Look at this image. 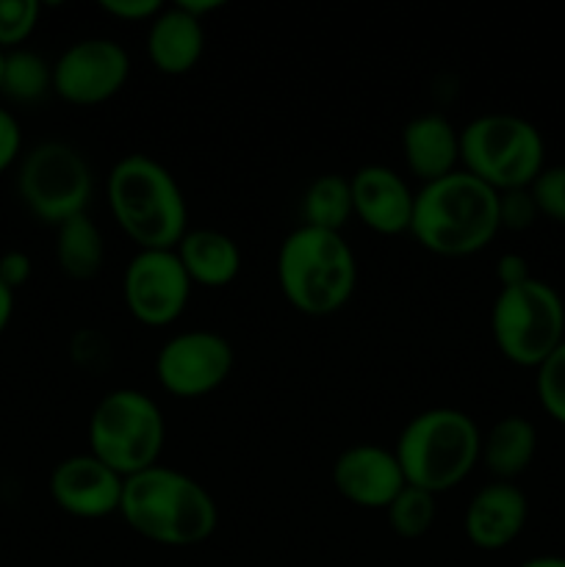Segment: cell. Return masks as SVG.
I'll use <instances>...</instances> for the list:
<instances>
[{
    "label": "cell",
    "instance_id": "obj_1",
    "mask_svg": "<svg viewBox=\"0 0 565 567\" xmlns=\"http://www.w3.org/2000/svg\"><path fill=\"white\" fill-rule=\"evenodd\" d=\"M120 518L155 546L188 548L214 537L219 507L203 482L158 463L125 480Z\"/></svg>",
    "mask_w": 565,
    "mask_h": 567
},
{
    "label": "cell",
    "instance_id": "obj_34",
    "mask_svg": "<svg viewBox=\"0 0 565 567\" xmlns=\"http://www.w3.org/2000/svg\"><path fill=\"white\" fill-rule=\"evenodd\" d=\"M11 316H14V291L0 282V338H3V332L9 330Z\"/></svg>",
    "mask_w": 565,
    "mask_h": 567
},
{
    "label": "cell",
    "instance_id": "obj_29",
    "mask_svg": "<svg viewBox=\"0 0 565 567\" xmlns=\"http://www.w3.org/2000/svg\"><path fill=\"white\" fill-rule=\"evenodd\" d=\"M22 158V125L9 109L0 105V175Z\"/></svg>",
    "mask_w": 565,
    "mask_h": 567
},
{
    "label": "cell",
    "instance_id": "obj_36",
    "mask_svg": "<svg viewBox=\"0 0 565 567\" xmlns=\"http://www.w3.org/2000/svg\"><path fill=\"white\" fill-rule=\"evenodd\" d=\"M3 59H6V53L0 50V81H3Z\"/></svg>",
    "mask_w": 565,
    "mask_h": 567
},
{
    "label": "cell",
    "instance_id": "obj_10",
    "mask_svg": "<svg viewBox=\"0 0 565 567\" xmlns=\"http://www.w3.org/2000/svg\"><path fill=\"white\" fill-rule=\"evenodd\" d=\"M233 343L216 330H186L172 336L155 354V380L170 396L203 399L219 391L233 374Z\"/></svg>",
    "mask_w": 565,
    "mask_h": 567
},
{
    "label": "cell",
    "instance_id": "obj_2",
    "mask_svg": "<svg viewBox=\"0 0 565 567\" xmlns=\"http://www.w3.org/2000/svg\"><path fill=\"white\" fill-rule=\"evenodd\" d=\"M499 194L465 169L415 192L410 236L441 258H469L499 236Z\"/></svg>",
    "mask_w": 565,
    "mask_h": 567
},
{
    "label": "cell",
    "instance_id": "obj_17",
    "mask_svg": "<svg viewBox=\"0 0 565 567\" xmlns=\"http://www.w3.org/2000/svg\"><path fill=\"white\" fill-rule=\"evenodd\" d=\"M402 158L410 175L427 186L460 169V131L443 114H419L402 131Z\"/></svg>",
    "mask_w": 565,
    "mask_h": 567
},
{
    "label": "cell",
    "instance_id": "obj_19",
    "mask_svg": "<svg viewBox=\"0 0 565 567\" xmlns=\"http://www.w3.org/2000/svg\"><path fill=\"white\" fill-rule=\"evenodd\" d=\"M192 286L225 288L242 275V249L227 233L194 227L175 247Z\"/></svg>",
    "mask_w": 565,
    "mask_h": 567
},
{
    "label": "cell",
    "instance_id": "obj_5",
    "mask_svg": "<svg viewBox=\"0 0 565 567\" xmlns=\"http://www.w3.org/2000/svg\"><path fill=\"white\" fill-rule=\"evenodd\" d=\"M408 485L441 496L471 476L482 457V432L469 413L430 408L413 415L393 443Z\"/></svg>",
    "mask_w": 565,
    "mask_h": 567
},
{
    "label": "cell",
    "instance_id": "obj_24",
    "mask_svg": "<svg viewBox=\"0 0 565 567\" xmlns=\"http://www.w3.org/2000/svg\"><path fill=\"white\" fill-rule=\"evenodd\" d=\"M435 498L438 496L421 491V487H404L386 507V518L393 535L402 537V540H419V537H424L438 518Z\"/></svg>",
    "mask_w": 565,
    "mask_h": 567
},
{
    "label": "cell",
    "instance_id": "obj_11",
    "mask_svg": "<svg viewBox=\"0 0 565 567\" xmlns=\"http://www.w3.org/2000/svg\"><path fill=\"white\" fill-rule=\"evenodd\" d=\"M192 280L175 249H138L122 275V299L138 324L170 327L192 299Z\"/></svg>",
    "mask_w": 565,
    "mask_h": 567
},
{
    "label": "cell",
    "instance_id": "obj_26",
    "mask_svg": "<svg viewBox=\"0 0 565 567\" xmlns=\"http://www.w3.org/2000/svg\"><path fill=\"white\" fill-rule=\"evenodd\" d=\"M42 17L37 0H0V50H20L33 37Z\"/></svg>",
    "mask_w": 565,
    "mask_h": 567
},
{
    "label": "cell",
    "instance_id": "obj_25",
    "mask_svg": "<svg viewBox=\"0 0 565 567\" xmlns=\"http://www.w3.org/2000/svg\"><path fill=\"white\" fill-rule=\"evenodd\" d=\"M535 393L543 413L565 426V341L535 369Z\"/></svg>",
    "mask_w": 565,
    "mask_h": 567
},
{
    "label": "cell",
    "instance_id": "obj_30",
    "mask_svg": "<svg viewBox=\"0 0 565 567\" xmlns=\"http://www.w3.org/2000/svg\"><path fill=\"white\" fill-rule=\"evenodd\" d=\"M164 9L161 0H103L100 11L120 22H153L155 14Z\"/></svg>",
    "mask_w": 565,
    "mask_h": 567
},
{
    "label": "cell",
    "instance_id": "obj_9",
    "mask_svg": "<svg viewBox=\"0 0 565 567\" xmlns=\"http://www.w3.org/2000/svg\"><path fill=\"white\" fill-rule=\"evenodd\" d=\"M17 192L33 219L59 227L89 210L94 194L92 166L72 144L42 142L22 153Z\"/></svg>",
    "mask_w": 565,
    "mask_h": 567
},
{
    "label": "cell",
    "instance_id": "obj_35",
    "mask_svg": "<svg viewBox=\"0 0 565 567\" xmlns=\"http://www.w3.org/2000/svg\"><path fill=\"white\" fill-rule=\"evenodd\" d=\"M518 567H565V557H559V554H541V557L526 559Z\"/></svg>",
    "mask_w": 565,
    "mask_h": 567
},
{
    "label": "cell",
    "instance_id": "obj_20",
    "mask_svg": "<svg viewBox=\"0 0 565 567\" xmlns=\"http://www.w3.org/2000/svg\"><path fill=\"white\" fill-rule=\"evenodd\" d=\"M537 454V430L524 415H504L482 435V457L496 482H515Z\"/></svg>",
    "mask_w": 565,
    "mask_h": 567
},
{
    "label": "cell",
    "instance_id": "obj_27",
    "mask_svg": "<svg viewBox=\"0 0 565 567\" xmlns=\"http://www.w3.org/2000/svg\"><path fill=\"white\" fill-rule=\"evenodd\" d=\"M537 214L565 225V164L546 166L530 186Z\"/></svg>",
    "mask_w": 565,
    "mask_h": 567
},
{
    "label": "cell",
    "instance_id": "obj_31",
    "mask_svg": "<svg viewBox=\"0 0 565 567\" xmlns=\"http://www.w3.org/2000/svg\"><path fill=\"white\" fill-rule=\"evenodd\" d=\"M33 275V264L22 249H9L0 255V282L17 293V288L25 286Z\"/></svg>",
    "mask_w": 565,
    "mask_h": 567
},
{
    "label": "cell",
    "instance_id": "obj_4",
    "mask_svg": "<svg viewBox=\"0 0 565 567\" xmlns=\"http://www.w3.org/2000/svg\"><path fill=\"white\" fill-rule=\"evenodd\" d=\"M275 275L282 299L297 313L327 319L355 297L358 258L343 233L299 225L277 249Z\"/></svg>",
    "mask_w": 565,
    "mask_h": 567
},
{
    "label": "cell",
    "instance_id": "obj_33",
    "mask_svg": "<svg viewBox=\"0 0 565 567\" xmlns=\"http://www.w3.org/2000/svg\"><path fill=\"white\" fill-rule=\"evenodd\" d=\"M177 6H181V9H186L192 17H197V20H205V17L214 14V11H219L225 3H222V0H181Z\"/></svg>",
    "mask_w": 565,
    "mask_h": 567
},
{
    "label": "cell",
    "instance_id": "obj_14",
    "mask_svg": "<svg viewBox=\"0 0 565 567\" xmlns=\"http://www.w3.org/2000/svg\"><path fill=\"white\" fill-rule=\"evenodd\" d=\"M332 485L343 502L360 509H382L408 487L393 449L380 443H355L332 463Z\"/></svg>",
    "mask_w": 565,
    "mask_h": 567
},
{
    "label": "cell",
    "instance_id": "obj_22",
    "mask_svg": "<svg viewBox=\"0 0 565 567\" xmlns=\"http://www.w3.org/2000/svg\"><path fill=\"white\" fill-rule=\"evenodd\" d=\"M302 225L319 227V230L343 233L349 219H355L352 208V186L347 175L327 172L310 181L302 194Z\"/></svg>",
    "mask_w": 565,
    "mask_h": 567
},
{
    "label": "cell",
    "instance_id": "obj_12",
    "mask_svg": "<svg viewBox=\"0 0 565 567\" xmlns=\"http://www.w3.org/2000/svg\"><path fill=\"white\" fill-rule=\"evenodd\" d=\"M127 78L131 55L105 37L78 39L53 61V94L81 109L109 103L125 89Z\"/></svg>",
    "mask_w": 565,
    "mask_h": 567
},
{
    "label": "cell",
    "instance_id": "obj_3",
    "mask_svg": "<svg viewBox=\"0 0 565 567\" xmlns=\"http://www.w3.org/2000/svg\"><path fill=\"white\" fill-rule=\"evenodd\" d=\"M116 227L138 249H175L188 233V205L175 175L144 153L122 155L105 183Z\"/></svg>",
    "mask_w": 565,
    "mask_h": 567
},
{
    "label": "cell",
    "instance_id": "obj_8",
    "mask_svg": "<svg viewBox=\"0 0 565 567\" xmlns=\"http://www.w3.org/2000/svg\"><path fill=\"white\" fill-rule=\"evenodd\" d=\"M491 336L507 363L537 369L565 341L563 297L537 277L499 288L491 308Z\"/></svg>",
    "mask_w": 565,
    "mask_h": 567
},
{
    "label": "cell",
    "instance_id": "obj_21",
    "mask_svg": "<svg viewBox=\"0 0 565 567\" xmlns=\"http://www.w3.org/2000/svg\"><path fill=\"white\" fill-rule=\"evenodd\" d=\"M105 260V241L89 214L55 227V264L70 280L86 282L100 275Z\"/></svg>",
    "mask_w": 565,
    "mask_h": 567
},
{
    "label": "cell",
    "instance_id": "obj_6",
    "mask_svg": "<svg viewBox=\"0 0 565 567\" xmlns=\"http://www.w3.org/2000/svg\"><path fill=\"white\" fill-rule=\"evenodd\" d=\"M460 169L496 194L530 188L546 169V142L524 116L480 114L460 131Z\"/></svg>",
    "mask_w": 565,
    "mask_h": 567
},
{
    "label": "cell",
    "instance_id": "obj_32",
    "mask_svg": "<svg viewBox=\"0 0 565 567\" xmlns=\"http://www.w3.org/2000/svg\"><path fill=\"white\" fill-rule=\"evenodd\" d=\"M532 277L530 271V260L518 252H504L502 258L496 260V280L499 288H510V286H521Z\"/></svg>",
    "mask_w": 565,
    "mask_h": 567
},
{
    "label": "cell",
    "instance_id": "obj_23",
    "mask_svg": "<svg viewBox=\"0 0 565 567\" xmlns=\"http://www.w3.org/2000/svg\"><path fill=\"white\" fill-rule=\"evenodd\" d=\"M53 92V64L33 50H11L3 59L0 94L14 103H39Z\"/></svg>",
    "mask_w": 565,
    "mask_h": 567
},
{
    "label": "cell",
    "instance_id": "obj_13",
    "mask_svg": "<svg viewBox=\"0 0 565 567\" xmlns=\"http://www.w3.org/2000/svg\"><path fill=\"white\" fill-rule=\"evenodd\" d=\"M50 498L64 515L78 520H103L120 515L125 480L92 452L72 454L55 463L48 482Z\"/></svg>",
    "mask_w": 565,
    "mask_h": 567
},
{
    "label": "cell",
    "instance_id": "obj_7",
    "mask_svg": "<svg viewBox=\"0 0 565 567\" xmlns=\"http://www.w3.org/2000/svg\"><path fill=\"white\" fill-rule=\"evenodd\" d=\"M89 452L111 471L131 480L158 465L166 421L155 399L136 388H116L94 404L86 426Z\"/></svg>",
    "mask_w": 565,
    "mask_h": 567
},
{
    "label": "cell",
    "instance_id": "obj_16",
    "mask_svg": "<svg viewBox=\"0 0 565 567\" xmlns=\"http://www.w3.org/2000/svg\"><path fill=\"white\" fill-rule=\"evenodd\" d=\"M530 520V498L515 482H487L471 496L463 515L465 537L480 551H502Z\"/></svg>",
    "mask_w": 565,
    "mask_h": 567
},
{
    "label": "cell",
    "instance_id": "obj_18",
    "mask_svg": "<svg viewBox=\"0 0 565 567\" xmlns=\"http://www.w3.org/2000/svg\"><path fill=\"white\" fill-rule=\"evenodd\" d=\"M205 53L203 20L188 14L181 6H164L147 28L150 64L161 75H188Z\"/></svg>",
    "mask_w": 565,
    "mask_h": 567
},
{
    "label": "cell",
    "instance_id": "obj_28",
    "mask_svg": "<svg viewBox=\"0 0 565 567\" xmlns=\"http://www.w3.org/2000/svg\"><path fill=\"white\" fill-rule=\"evenodd\" d=\"M537 205L532 199L530 188H515V192L499 194V227L510 233L530 230L537 221Z\"/></svg>",
    "mask_w": 565,
    "mask_h": 567
},
{
    "label": "cell",
    "instance_id": "obj_15",
    "mask_svg": "<svg viewBox=\"0 0 565 567\" xmlns=\"http://www.w3.org/2000/svg\"><path fill=\"white\" fill-rule=\"evenodd\" d=\"M355 219L377 236L410 233L415 192L399 172L386 164H366L349 177Z\"/></svg>",
    "mask_w": 565,
    "mask_h": 567
}]
</instances>
